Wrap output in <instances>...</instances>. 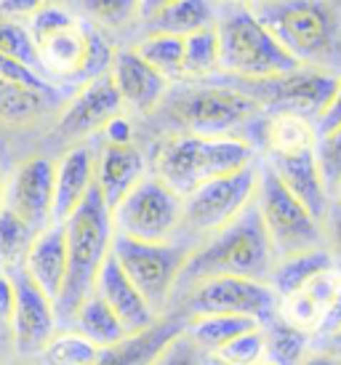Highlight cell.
Instances as JSON below:
<instances>
[{
  "label": "cell",
  "instance_id": "4dcf8cb0",
  "mask_svg": "<svg viewBox=\"0 0 341 365\" xmlns=\"http://www.w3.org/2000/svg\"><path fill=\"white\" fill-rule=\"evenodd\" d=\"M261 331H264V357L275 365H299L312 349V336L299 328H291L280 317H272L270 323L261 325Z\"/></svg>",
  "mask_w": 341,
  "mask_h": 365
},
{
  "label": "cell",
  "instance_id": "2e32d148",
  "mask_svg": "<svg viewBox=\"0 0 341 365\" xmlns=\"http://www.w3.org/2000/svg\"><path fill=\"white\" fill-rule=\"evenodd\" d=\"M121 112V96L115 91L110 75H101L96 81L78 86V91L67 99L56 120V136L70 142V147L78 142H91Z\"/></svg>",
  "mask_w": 341,
  "mask_h": 365
},
{
  "label": "cell",
  "instance_id": "9c48e42d",
  "mask_svg": "<svg viewBox=\"0 0 341 365\" xmlns=\"http://www.w3.org/2000/svg\"><path fill=\"white\" fill-rule=\"evenodd\" d=\"M256 179H259V160H253L240 171L211 179L190 195H184L179 237L198 245L235 222L253 203Z\"/></svg>",
  "mask_w": 341,
  "mask_h": 365
},
{
  "label": "cell",
  "instance_id": "4316f807",
  "mask_svg": "<svg viewBox=\"0 0 341 365\" xmlns=\"http://www.w3.org/2000/svg\"><path fill=\"white\" fill-rule=\"evenodd\" d=\"M331 269H336V267H333V259L328 256V251L325 248H312V251H301V254L275 259L272 272L267 277V285H270L272 294L278 296V302H280V299L301 291L315 277H320L322 272H331Z\"/></svg>",
  "mask_w": 341,
  "mask_h": 365
},
{
  "label": "cell",
  "instance_id": "d4e9b609",
  "mask_svg": "<svg viewBox=\"0 0 341 365\" xmlns=\"http://www.w3.org/2000/svg\"><path fill=\"white\" fill-rule=\"evenodd\" d=\"M341 280V272L331 269V272H322L320 277H315L310 285H304L301 291L280 299L278 304V317L285 320L291 328H299L304 334L315 336L317 325L322 320V312L331 302L333 291Z\"/></svg>",
  "mask_w": 341,
  "mask_h": 365
},
{
  "label": "cell",
  "instance_id": "277c9868",
  "mask_svg": "<svg viewBox=\"0 0 341 365\" xmlns=\"http://www.w3.org/2000/svg\"><path fill=\"white\" fill-rule=\"evenodd\" d=\"M253 160H259L256 150L238 136L166 133L152 139L147 153L150 173L179 197L211 179L240 171Z\"/></svg>",
  "mask_w": 341,
  "mask_h": 365
},
{
  "label": "cell",
  "instance_id": "f907efd6",
  "mask_svg": "<svg viewBox=\"0 0 341 365\" xmlns=\"http://www.w3.org/2000/svg\"><path fill=\"white\" fill-rule=\"evenodd\" d=\"M312 346H320V349H328V352H333V355L341 357V334L331 336L328 341H320V344H312Z\"/></svg>",
  "mask_w": 341,
  "mask_h": 365
},
{
  "label": "cell",
  "instance_id": "c3c4849f",
  "mask_svg": "<svg viewBox=\"0 0 341 365\" xmlns=\"http://www.w3.org/2000/svg\"><path fill=\"white\" fill-rule=\"evenodd\" d=\"M299 365H341V357L328 352V349H320V346H312L307 357L301 360Z\"/></svg>",
  "mask_w": 341,
  "mask_h": 365
},
{
  "label": "cell",
  "instance_id": "bcb514c9",
  "mask_svg": "<svg viewBox=\"0 0 341 365\" xmlns=\"http://www.w3.org/2000/svg\"><path fill=\"white\" fill-rule=\"evenodd\" d=\"M46 3H49V0H0V19L27 21L32 14H38Z\"/></svg>",
  "mask_w": 341,
  "mask_h": 365
},
{
  "label": "cell",
  "instance_id": "8fae6325",
  "mask_svg": "<svg viewBox=\"0 0 341 365\" xmlns=\"http://www.w3.org/2000/svg\"><path fill=\"white\" fill-rule=\"evenodd\" d=\"M278 296L264 280L248 277H208L170 302L168 312H179L184 320L200 314H240L259 325L278 317Z\"/></svg>",
  "mask_w": 341,
  "mask_h": 365
},
{
  "label": "cell",
  "instance_id": "f546056e",
  "mask_svg": "<svg viewBox=\"0 0 341 365\" xmlns=\"http://www.w3.org/2000/svg\"><path fill=\"white\" fill-rule=\"evenodd\" d=\"M141 61H147L152 70L163 75L166 81L181 83V61H184V38L163 35V32H147L139 35V41L131 43Z\"/></svg>",
  "mask_w": 341,
  "mask_h": 365
},
{
  "label": "cell",
  "instance_id": "d6986e66",
  "mask_svg": "<svg viewBox=\"0 0 341 365\" xmlns=\"http://www.w3.org/2000/svg\"><path fill=\"white\" fill-rule=\"evenodd\" d=\"M93 139L67 147L54 163V200H51V224H61L93 187Z\"/></svg>",
  "mask_w": 341,
  "mask_h": 365
},
{
  "label": "cell",
  "instance_id": "7402d4cb",
  "mask_svg": "<svg viewBox=\"0 0 341 365\" xmlns=\"http://www.w3.org/2000/svg\"><path fill=\"white\" fill-rule=\"evenodd\" d=\"M21 272L27 274L56 307V299H59L61 285H64V274H67V245H64L61 224H49L46 230H41L32 237L30 251L21 264Z\"/></svg>",
  "mask_w": 341,
  "mask_h": 365
},
{
  "label": "cell",
  "instance_id": "5bb4252c",
  "mask_svg": "<svg viewBox=\"0 0 341 365\" xmlns=\"http://www.w3.org/2000/svg\"><path fill=\"white\" fill-rule=\"evenodd\" d=\"M9 277L14 285V307L6 325L11 344L16 349V357L35 360L51 341V336L59 331L56 307L21 269L11 272Z\"/></svg>",
  "mask_w": 341,
  "mask_h": 365
},
{
  "label": "cell",
  "instance_id": "f35d334b",
  "mask_svg": "<svg viewBox=\"0 0 341 365\" xmlns=\"http://www.w3.org/2000/svg\"><path fill=\"white\" fill-rule=\"evenodd\" d=\"M0 56L24 61V64H30V67L38 70V56H35V48H32V41L30 35H27L24 21L0 19Z\"/></svg>",
  "mask_w": 341,
  "mask_h": 365
},
{
  "label": "cell",
  "instance_id": "603a6c76",
  "mask_svg": "<svg viewBox=\"0 0 341 365\" xmlns=\"http://www.w3.org/2000/svg\"><path fill=\"white\" fill-rule=\"evenodd\" d=\"M261 160L270 165L283 187L320 222L328 203H331V195L322 184L320 168L315 160V150L301 155H288V158H261Z\"/></svg>",
  "mask_w": 341,
  "mask_h": 365
},
{
  "label": "cell",
  "instance_id": "d590c367",
  "mask_svg": "<svg viewBox=\"0 0 341 365\" xmlns=\"http://www.w3.org/2000/svg\"><path fill=\"white\" fill-rule=\"evenodd\" d=\"M81 6L86 11V21L101 32L131 27L139 16V0H81Z\"/></svg>",
  "mask_w": 341,
  "mask_h": 365
},
{
  "label": "cell",
  "instance_id": "52a82bcc",
  "mask_svg": "<svg viewBox=\"0 0 341 365\" xmlns=\"http://www.w3.org/2000/svg\"><path fill=\"white\" fill-rule=\"evenodd\" d=\"M213 30L219 41V78L267 81L299 67L261 27L248 6H216Z\"/></svg>",
  "mask_w": 341,
  "mask_h": 365
},
{
  "label": "cell",
  "instance_id": "4fadbf2b",
  "mask_svg": "<svg viewBox=\"0 0 341 365\" xmlns=\"http://www.w3.org/2000/svg\"><path fill=\"white\" fill-rule=\"evenodd\" d=\"M221 81L245 93L264 112H296L315 123L331 99L339 75L315 70V67H296L285 75H275L267 81H227V78Z\"/></svg>",
  "mask_w": 341,
  "mask_h": 365
},
{
  "label": "cell",
  "instance_id": "cb8c5ba5",
  "mask_svg": "<svg viewBox=\"0 0 341 365\" xmlns=\"http://www.w3.org/2000/svg\"><path fill=\"white\" fill-rule=\"evenodd\" d=\"M317 144L315 123L296 112H267L259 133V158H288L312 153Z\"/></svg>",
  "mask_w": 341,
  "mask_h": 365
},
{
  "label": "cell",
  "instance_id": "6f0895ef",
  "mask_svg": "<svg viewBox=\"0 0 341 365\" xmlns=\"http://www.w3.org/2000/svg\"><path fill=\"white\" fill-rule=\"evenodd\" d=\"M256 365H275V363H270V360H267V357H264V360H259V363Z\"/></svg>",
  "mask_w": 341,
  "mask_h": 365
},
{
  "label": "cell",
  "instance_id": "db71d44e",
  "mask_svg": "<svg viewBox=\"0 0 341 365\" xmlns=\"http://www.w3.org/2000/svg\"><path fill=\"white\" fill-rule=\"evenodd\" d=\"M14 365H43V363H38V360H24V357H19Z\"/></svg>",
  "mask_w": 341,
  "mask_h": 365
},
{
  "label": "cell",
  "instance_id": "74e56055",
  "mask_svg": "<svg viewBox=\"0 0 341 365\" xmlns=\"http://www.w3.org/2000/svg\"><path fill=\"white\" fill-rule=\"evenodd\" d=\"M315 160H317V168H320L322 184L331 195L336 190V184L341 182V125L317 136Z\"/></svg>",
  "mask_w": 341,
  "mask_h": 365
},
{
  "label": "cell",
  "instance_id": "836d02e7",
  "mask_svg": "<svg viewBox=\"0 0 341 365\" xmlns=\"http://www.w3.org/2000/svg\"><path fill=\"white\" fill-rule=\"evenodd\" d=\"M101 349L86 341L72 328H59L35 360L43 365H93Z\"/></svg>",
  "mask_w": 341,
  "mask_h": 365
},
{
  "label": "cell",
  "instance_id": "9a60e30c",
  "mask_svg": "<svg viewBox=\"0 0 341 365\" xmlns=\"http://www.w3.org/2000/svg\"><path fill=\"white\" fill-rule=\"evenodd\" d=\"M54 200V160L32 155L21 160L9 182H3V208L38 235L51 224Z\"/></svg>",
  "mask_w": 341,
  "mask_h": 365
},
{
  "label": "cell",
  "instance_id": "11a10c76",
  "mask_svg": "<svg viewBox=\"0 0 341 365\" xmlns=\"http://www.w3.org/2000/svg\"><path fill=\"white\" fill-rule=\"evenodd\" d=\"M331 197H333V200H339V203H341V182L336 184V190H333V192H331Z\"/></svg>",
  "mask_w": 341,
  "mask_h": 365
},
{
  "label": "cell",
  "instance_id": "b9f144b4",
  "mask_svg": "<svg viewBox=\"0 0 341 365\" xmlns=\"http://www.w3.org/2000/svg\"><path fill=\"white\" fill-rule=\"evenodd\" d=\"M203 363H205V355L184 334L176 336L161 352V357L155 360V365H203Z\"/></svg>",
  "mask_w": 341,
  "mask_h": 365
},
{
  "label": "cell",
  "instance_id": "f6af8a7d",
  "mask_svg": "<svg viewBox=\"0 0 341 365\" xmlns=\"http://www.w3.org/2000/svg\"><path fill=\"white\" fill-rule=\"evenodd\" d=\"M341 125V75L339 81H336V88H333L331 99H328V104H325V110L317 115V120H315V131H317V136L320 133H328L333 131V128H339Z\"/></svg>",
  "mask_w": 341,
  "mask_h": 365
},
{
  "label": "cell",
  "instance_id": "ab89813d",
  "mask_svg": "<svg viewBox=\"0 0 341 365\" xmlns=\"http://www.w3.org/2000/svg\"><path fill=\"white\" fill-rule=\"evenodd\" d=\"M0 81L14 83V86H21V88H30L35 93H43L49 99H56V86L51 81H46L41 72L24 64V61L9 59V56H0Z\"/></svg>",
  "mask_w": 341,
  "mask_h": 365
},
{
  "label": "cell",
  "instance_id": "5b68a950",
  "mask_svg": "<svg viewBox=\"0 0 341 365\" xmlns=\"http://www.w3.org/2000/svg\"><path fill=\"white\" fill-rule=\"evenodd\" d=\"M272 264H275V251L261 227L256 205L251 203L235 222L192 248L190 259L176 280L173 299L208 277H248L267 283Z\"/></svg>",
  "mask_w": 341,
  "mask_h": 365
},
{
  "label": "cell",
  "instance_id": "8d00e7d4",
  "mask_svg": "<svg viewBox=\"0 0 341 365\" xmlns=\"http://www.w3.org/2000/svg\"><path fill=\"white\" fill-rule=\"evenodd\" d=\"M211 357L227 365H256L259 360H264V331H261V325L238 334L232 341L216 349Z\"/></svg>",
  "mask_w": 341,
  "mask_h": 365
},
{
  "label": "cell",
  "instance_id": "ac0fdd59",
  "mask_svg": "<svg viewBox=\"0 0 341 365\" xmlns=\"http://www.w3.org/2000/svg\"><path fill=\"white\" fill-rule=\"evenodd\" d=\"M96 142V139H93ZM93 187L99 190L101 200L107 208H115L118 200L128 192L131 187L150 173L147 163V150L139 144H93Z\"/></svg>",
  "mask_w": 341,
  "mask_h": 365
},
{
  "label": "cell",
  "instance_id": "d6a6232c",
  "mask_svg": "<svg viewBox=\"0 0 341 365\" xmlns=\"http://www.w3.org/2000/svg\"><path fill=\"white\" fill-rule=\"evenodd\" d=\"M51 102H56V99L0 81V123H6V125H27V123L38 120L43 112L49 110Z\"/></svg>",
  "mask_w": 341,
  "mask_h": 365
},
{
  "label": "cell",
  "instance_id": "f5cc1de1",
  "mask_svg": "<svg viewBox=\"0 0 341 365\" xmlns=\"http://www.w3.org/2000/svg\"><path fill=\"white\" fill-rule=\"evenodd\" d=\"M203 365H227V363H221V360H216V357L205 355V363H203Z\"/></svg>",
  "mask_w": 341,
  "mask_h": 365
},
{
  "label": "cell",
  "instance_id": "7a4b0ae2",
  "mask_svg": "<svg viewBox=\"0 0 341 365\" xmlns=\"http://www.w3.org/2000/svg\"><path fill=\"white\" fill-rule=\"evenodd\" d=\"M24 27L38 56V70L46 81L83 86L110 72L115 46L107 32L78 19L59 3H46L24 21Z\"/></svg>",
  "mask_w": 341,
  "mask_h": 365
},
{
  "label": "cell",
  "instance_id": "3957f363",
  "mask_svg": "<svg viewBox=\"0 0 341 365\" xmlns=\"http://www.w3.org/2000/svg\"><path fill=\"white\" fill-rule=\"evenodd\" d=\"M251 11L299 67L341 75V14L328 0H270Z\"/></svg>",
  "mask_w": 341,
  "mask_h": 365
},
{
  "label": "cell",
  "instance_id": "ee69618b",
  "mask_svg": "<svg viewBox=\"0 0 341 365\" xmlns=\"http://www.w3.org/2000/svg\"><path fill=\"white\" fill-rule=\"evenodd\" d=\"M96 142L101 144H133L136 142V131H133V120H131V115L121 112V115H115L104 128H101L96 136H93Z\"/></svg>",
  "mask_w": 341,
  "mask_h": 365
},
{
  "label": "cell",
  "instance_id": "484cf974",
  "mask_svg": "<svg viewBox=\"0 0 341 365\" xmlns=\"http://www.w3.org/2000/svg\"><path fill=\"white\" fill-rule=\"evenodd\" d=\"M213 16H216V6L211 0H173L161 11H155L150 19L136 21V27H139V35L163 32V35L187 38L192 32L213 27Z\"/></svg>",
  "mask_w": 341,
  "mask_h": 365
},
{
  "label": "cell",
  "instance_id": "681fc988",
  "mask_svg": "<svg viewBox=\"0 0 341 365\" xmlns=\"http://www.w3.org/2000/svg\"><path fill=\"white\" fill-rule=\"evenodd\" d=\"M168 3H173V0H139V16H136V21L150 19L155 11H161L163 6H168Z\"/></svg>",
  "mask_w": 341,
  "mask_h": 365
},
{
  "label": "cell",
  "instance_id": "9f6ffc18",
  "mask_svg": "<svg viewBox=\"0 0 341 365\" xmlns=\"http://www.w3.org/2000/svg\"><path fill=\"white\" fill-rule=\"evenodd\" d=\"M0 208H3V176H0Z\"/></svg>",
  "mask_w": 341,
  "mask_h": 365
},
{
  "label": "cell",
  "instance_id": "6da1fadb",
  "mask_svg": "<svg viewBox=\"0 0 341 365\" xmlns=\"http://www.w3.org/2000/svg\"><path fill=\"white\" fill-rule=\"evenodd\" d=\"M267 112L245 93L213 75L200 83H173L161 107L147 120H158V133L238 136L259 155V133ZM158 139V136H155Z\"/></svg>",
  "mask_w": 341,
  "mask_h": 365
},
{
  "label": "cell",
  "instance_id": "30bf717a",
  "mask_svg": "<svg viewBox=\"0 0 341 365\" xmlns=\"http://www.w3.org/2000/svg\"><path fill=\"white\" fill-rule=\"evenodd\" d=\"M253 205H256L264 232L270 237L275 259L322 248L320 222L283 187L280 179L272 173V168L261 158Z\"/></svg>",
  "mask_w": 341,
  "mask_h": 365
},
{
  "label": "cell",
  "instance_id": "7dc6e473",
  "mask_svg": "<svg viewBox=\"0 0 341 365\" xmlns=\"http://www.w3.org/2000/svg\"><path fill=\"white\" fill-rule=\"evenodd\" d=\"M11 307H14V285H11V277L0 274V328L9 325Z\"/></svg>",
  "mask_w": 341,
  "mask_h": 365
},
{
  "label": "cell",
  "instance_id": "8992f818",
  "mask_svg": "<svg viewBox=\"0 0 341 365\" xmlns=\"http://www.w3.org/2000/svg\"><path fill=\"white\" fill-rule=\"evenodd\" d=\"M64 245H67V274L56 299V320L59 328H67L72 314L93 291V280L99 274L104 259L110 256L115 237L112 216L107 203L101 200L96 187H91L81 205L61 222Z\"/></svg>",
  "mask_w": 341,
  "mask_h": 365
},
{
  "label": "cell",
  "instance_id": "7bdbcfd3",
  "mask_svg": "<svg viewBox=\"0 0 341 365\" xmlns=\"http://www.w3.org/2000/svg\"><path fill=\"white\" fill-rule=\"evenodd\" d=\"M336 334H341V280H339V285H336V291H333L328 307H325V312H322L320 325H317V331L312 336V344L328 341V339Z\"/></svg>",
  "mask_w": 341,
  "mask_h": 365
},
{
  "label": "cell",
  "instance_id": "44dd1931",
  "mask_svg": "<svg viewBox=\"0 0 341 365\" xmlns=\"http://www.w3.org/2000/svg\"><path fill=\"white\" fill-rule=\"evenodd\" d=\"M184 331V317L179 312L161 314L150 328L128 334L118 344L101 349L93 365H155L161 352Z\"/></svg>",
  "mask_w": 341,
  "mask_h": 365
},
{
  "label": "cell",
  "instance_id": "e575fe53",
  "mask_svg": "<svg viewBox=\"0 0 341 365\" xmlns=\"http://www.w3.org/2000/svg\"><path fill=\"white\" fill-rule=\"evenodd\" d=\"M35 232L24 222L6 208H0V274L9 277L11 272L21 269L24 256L30 251Z\"/></svg>",
  "mask_w": 341,
  "mask_h": 365
},
{
  "label": "cell",
  "instance_id": "1f68e13d",
  "mask_svg": "<svg viewBox=\"0 0 341 365\" xmlns=\"http://www.w3.org/2000/svg\"><path fill=\"white\" fill-rule=\"evenodd\" d=\"M219 72V41L216 30L205 27L184 38V61H181V83L211 81Z\"/></svg>",
  "mask_w": 341,
  "mask_h": 365
},
{
  "label": "cell",
  "instance_id": "ba28073f",
  "mask_svg": "<svg viewBox=\"0 0 341 365\" xmlns=\"http://www.w3.org/2000/svg\"><path fill=\"white\" fill-rule=\"evenodd\" d=\"M192 248L195 245L184 237H176L170 243H139V240L115 235L110 254L123 269V274L131 280V285L150 304L152 312L161 317L168 312L176 280L190 259Z\"/></svg>",
  "mask_w": 341,
  "mask_h": 365
},
{
  "label": "cell",
  "instance_id": "83f0119b",
  "mask_svg": "<svg viewBox=\"0 0 341 365\" xmlns=\"http://www.w3.org/2000/svg\"><path fill=\"white\" fill-rule=\"evenodd\" d=\"M67 328H72L75 334H81L86 341L96 346V349H107V346L118 344L121 339H126V328L121 325V320L112 314V309L101 302L96 294H91L78 312L72 314V320Z\"/></svg>",
  "mask_w": 341,
  "mask_h": 365
},
{
  "label": "cell",
  "instance_id": "60d3db41",
  "mask_svg": "<svg viewBox=\"0 0 341 365\" xmlns=\"http://www.w3.org/2000/svg\"><path fill=\"white\" fill-rule=\"evenodd\" d=\"M320 232H322V248L333 259L336 272H341V203L333 200V197L320 219Z\"/></svg>",
  "mask_w": 341,
  "mask_h": 365
},
{
  "label": "cell",
  "instance_id": "ffe728a7",
  "mask_svg": "<svg viewBox=\"0 0 341 365\" xmlns=\"http://www.w3.org/2000/svg\"><path fill=\"white\" fill-rule=\"evenodd\" d=\"M110 307L112 314L121 320V325L126 328V334H139L144 328H150L158 314L152 312L150 304L141 299V294L131 285V280L123 274V269L118 267V262L112 259V254L104 259L99 274L93 280V291Z\"/></svg>",
  "mask_w": 341,
  "mask_h": 365
},
{
  "label": "cell",
  "instance_id": "e0dca14e",
  "mask_svg": "<svg viewBox=\"0 0 341 365\" xmlns=\"http://www.w3.org/2000/svg\"><path fill=\"white\" fill-rule=\"evenodd\" d=\"M107 75L121 96L123 112L136 118H150L170 88V83L152 70L147 61H141L131 46L115 48Z\"/></svg>",
  "mask_w": 341,
  "mask_h": 365
},
{
  "label": "cell",
  "instance_id": "f1b7e54d",
  "mask_svg": "<svg viewBox=\"0 0 341 365\" xmlns=\"http://www.w3.org/2000/svg\"><path fill=\"white\" fill-rule=\"evenodd\" d=\"M256 325H259L256 320L240 317V314H200V317L184 320L181 334L187 336L203 355H213L216 349H221L238 334L248 331V328H256Z\"/></svg>",
  "mask_w": 341,
  "mask_h": 365
},
{
  "label": "cell",
  "instance_id": "7c38bea8",
  "mask_svg": "<svg viewBox=\"0 0 341 365\" xmlns=\"http://www.w3.org/2000/svg\"><path fill=\"white\" fill-rule=\"evenodd\" d=\"M112 230L121 237L139 243H170L179 237L181 197L173 195L152 173L123 195L110 208Z\"/></svg>",
  "mask_w": 341,
  "mask_h": 365
},
{
  "label": "cell",
  "instance_id": "816d5d0a",
  "mask_svg": "<svg viewBox=\"0 0 341 365\" xmlns=\"http://www.w3.org/2000/svg\"><path fill=\"white\" fill-rule=\"evenodd\" d=\"M211 3H216V6H248V9H253V6L270 3V0H211Z\"/></svg>",
  "mask_w": 341,
  "mask_h": 365
}]
</instances>
